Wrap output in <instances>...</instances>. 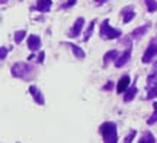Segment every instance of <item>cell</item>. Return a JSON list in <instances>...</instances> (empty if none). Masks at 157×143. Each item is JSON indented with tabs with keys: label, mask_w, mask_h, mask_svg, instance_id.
I'll return each mask as SVG.
<instances>
[{
	"label": "cell",
	"mask_w": 157,
	"mask_h": 143,
	"mask_svg": "<svg viewBox=\"0 0 157 143\" xmlns=\"http://www.w3.org/2000/svg\"><path fill=\"white\" fill-rule=\"evenodd\" d=\"M2 3H6V0H2Z\"/></svg>",
	"instance_id": "cell-28"
},
{
	"label": "cell",
	"mask_w": 157,
	"mask_h": 143,
	"mask_svg": "<svg viewBox=\"0 0 157 143\" xmlns=\"http://www.w3.org/2000/svg\"><path fill=\"white\" fill-rule=\"evenodd\" d=\"M134 15H135L134 12H131V10H129V12H127V13H125V16H124V22H125V23H127V22H129V21H131V19L134 18Z\"/></svg>",
	"instance_id": "cell-21"
},
{
	"label": "cell",
	"mask_w": 157,
	"mask_h": 143,
	"mask_svg": "<svg viewBox=\"0 0 157 143\" xmlns=\"http://www.w3.org/2000/svg\"><path fill=\"white\" fill-rule=\"evenodd\" d=\"M74 3H76V0H68V3H67V5H66V7H67V6H71V5H74Z\"/></svg>",
	"instance_id": "cell-25"
},
{
	"label": "cell",
	"mask_w": 157,
	"mask_h": 143,
	"mask_svg": "<svg viewBox=\"0 0 157 143\" xmlns=\"http://www.w3.org/2000/svg\"><path fill=\"white\" fill-rule=\"evenodd\" d=\"M154 142H156V139H154V136H153L151 133H146V134L140 139L138 143H154Z\"/></svg>",
	"instance_id": "cell-14"
},
{
	"label": "cell",
	"mask_w": 157,
	"mask_h": 143,
	"mask_svg": "<svg viewBox=\"0 0 157 143\" xmlns=\"http://www.w3.org/2000/svg\"><path fill=\"white\" fill-rule=\"evenodd\" d=\"M129 57H131V48H127V50H125V51L122 53V54H121V56H119V57L117 58V62H115V66H117V67H122L124 64L127 63V62H128L129 60Z\"/></svg>",
	"instance_id": "cell-6"
},
{
	"label": "cell",
	"mask_w": 157,
	"mask_h": 143,
	"mask_svg": "<svg viewBox=\"0 0 157 143\" xmlns=\"http://www.w3.org/2000/svg\"><path fill=\"white\" fill-rule=\"evenodd\" d=\"M25 35H26V32H25V31H19V32H16V34H15V42H17V44H19V42L23 40V37H25Z\"/></svg>",
	"instance_id": "cell-20"
},
{
	"label": "cell",
	"mask_w": 157,
	"mask_h": 143,
	"mask_svg": "<svg viewBox=\"0 0 157 143\" xmlns=\"http://www.w3.org/2000/svg\"><path fill=\"white\" fill-rule=\"evenodd\" d=\"M28 47H29V50L36 51L39 47H41V40H39V37H36V35H29V38H28Z\"/></svg>",
	"instance_id": "cell-8"
},
{
	"label": "cell",
	"mask_w": 157,
	"mask_h": 143,
	"mask_svg": "<svg viewBox=\"0 0 157 143\" xmlns=\"http://www.w3.org/2000/svg\"><path fill=\"white\" fill-rule=\"evenodd\" d=\"M68 46H70L71 48H73V53L76 54V56H77L78 58H83V57H84V51L82 50V48H80V47L74 46V44H68Z\"/></svg>",
	"instance_id": "cell-15"
},
{
	"label": "cell",
	"mask_w": 157,
	"mask_h": 143,
	"mask_svg": "<svg viewBox=\"0 0 157 143\" xmlns=\"http://www.w3.org/2000/svg\"><path fill=\"white\" fill-rule=\"evenodd\" d=\"M96 3H99V5H102V3H105V2H108V0H95Z\"/></svg>",
	"instance_id": "cell-26"
},
{
	"label": "cell",
	"mask_w": 157,
	"mask_h": 143,
	"mask_svg": "<svg viewBox=\"0 0 157 143\" xmlns=\"http://www.w3.org/2000/svg\"><path fill=\"white\" fill-rule=\"evenodd\" d=\"M147 29H148V26H147V25H144V26H141V28L134 29V31H132V37H135V38H138L140 35H143L144 32H146Z\"/></svg>",
	"instance_id": "cell-17"
},
{
	"label": "cell",
	"mask_w": 157,
	"mask_h": 143,
	"mask_svg": "<svg viewBox=\"0 0 157 143\" xmlns=\"http://www.w3.org/2000/svg\"><path fill=\"white\" fill-rule=\"evenodd\" d=\"M153 108H154V111H153L151 117L148 118V124H150V126H151V124H154V123L157 121V102L153 104Z\"/></svg>",
	"instance_id": "cell-16"
},
{
	"label": "cell",
	"mask_w": 157,
	"mask_h": 143,
	"mask_svg": "<svg viewBox=\"0 0 157 143\" xmlns=\"http://www.w3.org/2000/svg\"><path fill=\"white\" fill-rule=\"evenodd\" d=\"M29 93H32V97H34V99H35V102L36 104H39V105H44L45 104L44 97H42L41 91L36 89V86H29Z\"/></svg>",
	"instance_id": "cell-7"
},
{
	"label": "cell",
	"mask_w": 157,
	"mask_h": 143,
	"mask_svg": "<svg viewBox=\"0 0 157 143\" xmlns=\"http://www.w3.org/2000/svg\"><path fill=\"white\" fill-rule=\"evenodd\" d=\"M135 93H137V88H135V86L129 88L128 91L125 92V95H124V101H125V102H128V101H131V99H134Z\"/></svg>",
	"instance_id": "cell-12"
},
{
	"label": "cell",
	"mask_w": 157,
	"mask_h": 143,
	"mask_svg": "<svg viewBox=\"0 0 157 143\" xmlns=\"http://www.w3.org/2000/svg\"><path fill=\"white\" fill-rule=\"evenodd\" d=\"M83 23H84V19H83V18H78L77 21H76V23L73 25V28H71L70 35H71V37H77V35L80 34L82 28H83Z\"/></svg>",
	"instance_id": "cell-9"
},
{
	"label": "cell",
	"mask_w": 157,
	"mask_h": 143,
	"mask_svg": "<svg viewBox=\"0 0 157 143\" xmlns=\"http://www.w3.org/2000/svg\"><path fill=\"white\" fill-rule=\"evenodd\" d=\"M153 70H156V72H157V62L154 63V67H153Z\"/></svg>",
	"instance_id": "cell-27"
},
{
	"label": "cell",
	"mask_w": 157,
	"mask_h": 143,
	"mask_svg": "<svg viewBox=\"0 0 157 143\" xmlns=\"http://www.w3.org/2000/svg\"><path fill=\"white\" fill-rule=\"evenodd\" d=\"M51 7V0H36V9L41 12H48Z\"/></svg>",
	"instance_id": "cell-11"
},
{
	"label": "cell",
	"mask_w": 157,
	"mask_h": 143,
	"mask_svg": "<svg viewBox=\"0 0 157 143\" xmlns=\"http://www.w3.org/2000/svg\"><path fill=\"white\" fill-rule=\"evenodd\" d=\"M146 5H147V9H148V12L157 10V2H156V0H146Z\"/></svg>",
	"instance_id": "cell-18"
},
{
	"label": "cell",
	"mask_w": 157,
	"mask_h": 143,
	"mask_svg": "<svg viewBox=\"0 0 157 143\" xmlns=\"http://www.w3.org/2000/svg\"><path fill=\"white\" fill-rule=\"evenodd\" d=\"M156 56H157V44L153 42V44L148 46V48L146 50L144 56H143V63H148V62H150L153 57H156Z\"/></svg>",
	"instance_id": "cell-5"
},
{
	"label": "cell",
	"mask_w": 157,
	"mask_h": 143,
	"mask_svg": "<svg viewBox=\"0 0 157 143\" xmlns=\"http://www.w3.org/2000/svg\"><path fill=\"white\" fill-rule=\"evenodd\" d=\"M101 35H102V38H105V40H113V38H118L121 35V31L115 28H111L108 19H105L101 26Z\"/></svg>",
	"instance_id": "cell-2"
},
{
	"label": "cell",
	"mask_w": 157,
	"mask_h": 143,
	"mask_svg": "<svg viewBox=\"0 0 157 143\" xmlns=\"http://www.w3.org/2000/svg\"><path fill=\"white\" fill-rule=\"evenodd\" d=\"M157 97V72L153 70V73L147 79V98L153 99Z\"/></svg>",
	"instance_id": "cell-3"
},
{
	"label": "cell",
	"mask_w": 157,
	"mask_h": 143,
	"mask_svg": "<svg viewBox=\"0 0 157 143\" xmlns=\"http://www.w3.org/2000/svg\"><path fill=\"white\" fill-rule=\"evenodd\" d=\"M6 54H7V50H6V47H0V58H2V60H5Z\"/></svg>",
	"instance_id": "cell-23"
},
{
	"label": "cell",
	"mask_w": 157,
	"mask_h": 143,
	"mask_svg": "<svg viewBox=\"0 0 157 143\" xmlns=\"http://www.w3.org/2000/svg\"><path fill=\"white\" fill-rule=\"evenodd\" d=\"M128 85H129V77H128V76H124V77H121V79H119V82H118V85H117L118 93H122L124 91H127Z\"/></svg>",
	"instance_id": "cell-10"
},
{
	"label": "cell",
	"mask_w": 157,
	"mask_h": 143,
	"mask_svg": "<svg viewBox=\"0 0 157 143\" xmlns=\"http://www.w3.org/2000/svg\"><path fill=\"white\" fill-rule=\"evenodd\" d=\"M95 22H96V21H92V22H90L89 29H87V31H86V34H84V38H83L84 41H87V40L90 38V35H92V31H93V28H95Z\"/></svg>",
	"instance_id": "cell-19"
},
{
	"label": "cell",
	"mask_w": 157,
	"mask_h": 143,
	"mask_svg": "<svg viewBox=\"0 0 157 143\" xmlns=\"http://www.w3.org/2000/svg\"><path fill=\"white\" fill-rule=\"evenodd\" d=\"M111 88H112V82H108V85L105 86L103 89H106V91H108V89H111Z\"/></svg>",
	"instance_id": "cell-24"
},
{
	"label": "cell",
	"mask_w": 157,
	"mask_h": 143,
	"mask_svg": "<svg viewBox=\"0 0 157 143\" xmlns=\"http://www.w3.org/2000/svg\"><path fill=\"white\" fill-rule=\"evenodd\" d=\"M101 134L103 136V142L105 143H117L118 142V132H117V126L115 123L106 121L103 123L99 129Z\"/></svg>",
	"instance_id": "cell-1"
},
{
	"label": "cell",
	"mask_w": 157,
	"mask_h": 143,
	"mask_svg": "<svg viewBox=\"0 0 157 143\" xmlns=\"http://www.w3.org/2000/svg\"><path fill=\"white\" fill-rule=\"evenodd\" d=\"M118 57V51L117 50H112V51H108L106 54H105V57H103V60H105V66H106L111 60H115V58Z\"/></svg>",
	"instance_id": "cell-13"
},
{
	"label": "cell",
	"mask_w": 157,
	"mask_h": 143,
	"mask_svg": "<svg viewBox=\"0 0 157 143\" xmlns=\"http://www.w3.org/2000/svg\"><path fill=\"white\" fill-rule=\"evenodd\" d=\"M135 134H137V132H135V130H132V132H131V133L128 134V136L125 137V142H124V143H131V142H132V139H134Z\"/></svg>",
	"instance_id": "cell-22"
},
{
	"label": "cell",
	"mask_w": 157,
	"mask_h": 143,
	"mask_svg": "<svg viewBox=\"0 0 157 143\" xmlns=\"http://www.w3.org/2000/svg\"><path fill=\"white\" fill-rule=\"evenodd\" d=\"M29 67L26 63H16L12 66V74L15 76V77H26L29 74Z\"/></svg>",
	"instance_id": "cell-4"
}]
</instances>
